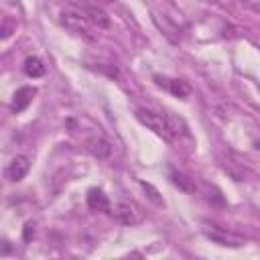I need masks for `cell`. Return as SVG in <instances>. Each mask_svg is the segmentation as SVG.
<instances>
[{
	"mask_svg": "<svg viewBox=\"0 0 260 260\" xmlns=\"http://www.w3.org/2000/svg\"><path fill=\"white\" fill-rule=\"evenodd\" d=\"M136 118L140 124H144L148 130H152L158 138H162L165 142H173L177 136H175V130L171 126V120L167 114H156L152 110H146V108H138L136 110Z\"/></svg>",
	"mask_w": 260,
	"mask_h": 260,
	"instance_id": "1",
	"label": "cell"
},
{
	"mask_svg": "<svg viewBox=\"0 0 260 260\" xmlns=\"http://www.w3.org/2000/svg\"><path fill=\"white\" fill-rule=\"evenodd\" d=\"M61 24H63L69 32H73V35H77V37H81V39H85V41H89V43H93V41L98 39L95 26L89 22V18L85 16V12L63 10V12H61Z\"/></svg>",
	"mask_w": 260,
	"mask_h": 260,
	"instance_id": "2",
	"label": "cell"
},
{
	"mask_svg": "<svg viewBox=\"0 0 260 260\" xmlns=\"http://www.w3.org/2000/svg\"><path fill=\"white\" fill-rule=\"evenodd\" d=\"M112 213H114V217H116L120 223H124V225H134V223L142 221V211H140V207H138L134 201H128V199L118 201V203L114 205Z\"/></svg>",
	"mask_w": 260,
	"mask_h": 260,
	"instance_id": "3",
	"label": "cell"
},
{
	"mask_svg": "<svg viewBox=\"0 0 260 260\" xmlns=\"http://www.w3.org/2000/svg\"><path fill=\"white\" fill-rule=\"evenodd\" d=\"M28 169H30L28 158H26L24 154H16V156L6 165V169H4V177H6L10 183H18V181H22V179L26 177Z\"/></svg>",
	"mask_w": 260,
	"mask_h": 260,
	"instance_id": "4",
	"label": "cell"
},
{
	"mask_svg": "<svg viewBox=\"0 0 260 260\" xmlns=\"http://www.w3.org/2000/svg\"><path fill=\"white\" fill-rule=\"evenodd\" d=\"M203 232H205V236H207L211 242H215V244H219V246L238 248V246L244 244V240H242L240 236L230 234V232H223L221 228H215V225H207V228H203Z\"/></svg>",
	"mask_w": 260,
	"mask_h": 260,
	"instance_id": "5",
	"label": "cell"
},
{
	"mask_svg": "<svg viewBox=\"0 0 260 260\" xmlns=\"http://www.w3.org/2000/svg\"><path fill=\"white\" fill-rule=\"evenodd\" d=\"M35 95H37V89H35V87H28V85L18 87V89L14 91V98H12L10 110H12L14 114H20L22 110H26V108H28V104L32 102V98H35Z\"/></svg>",
	"mask_w": 260,
	"mask_h": 260,
	"instance_id": "6",
	"label": "cell"
},
{
	"mask_svg": "<svg viewBox=\"0 0 260 260\" xmlns=\"http://www.w3.org/2000/svg\"><path fill=\"white\" fill-rule=\"evenodd\" d=\"M85 150H87L91 156H95V158H106V156L112 152V146H110V142H108L106 138H102V136H91V138L85 140Z\"/></svg>",
	"mask_w": 260,
	"mask_h": 260,
	"instance_id": "7",
	"label": "cell"
},
{
	"mask_svg": "<svg viewBox=\"0 0 260 260\" xmlns=\"http://www.w3.org/2000/svg\"><path fill=\"white\" fill-rule=\"evenodd\" d=\"M83 12H85V16L89 18V22L100 30V28H110V16L102 10V6L100 4H91V6H85V8H81Z\"/></svg>",
	"mask_w": 260,
	"mask_h": 260,
	"instance_id": "8",
	"label": "cell"
},
{
	"mask_svg": "<svg viewBox=\"0 0 260 260\" xmlns=\"http://www.w3.org/2000/svg\"><path fill=\"white\" fill-rule=\"evenodd\" d=\"M87 207L91 211H110V199L102 189L87 191Z\"/></svg>",
	"mask_w": 260,
	"mask_h": 260,
	"instance_id": "9",
	"label": "cell"
},
{
	"mask_svg": "<svg viewBox=\"0 0 260 260\" xmlns=\"http://www.w3.org/2000/svg\"><path fill=\"white\" fill-rule=\"evenodd\" d=\"M22 69H24V73H26L28 77H32V79L43 77V75H45V71H47L45 63H43L39 57H26V61H24V65H22Z\"/></svg>",
	"mask_w": 260,
	"mask_h": 260,
	"instance_id": "10",
	"label": "cell"
},
{
	"mask_svg": "<svg viewBox=\"0 0 260 260\" xmlns=\"http://www.w3.org/2000/svg\"><path fill=\"white\" fill-rule=\"evenodd\" d=\"M167 87H169V91L173 93V95H177V98H187L189 95V91H191V87H189V83L187 81H183V79H167V83H165Z\"/></svg>",
	"mask_w": 260,
	"mask_h": 260,
	"instance_id": "11",
	"label": "cell"
},
{
	"mask_svg": "<svg viewBox=\"0 0 260 260\" xmlns=\"http://www.w3.org/2000/svg\"><path fill=\"white\" fill-rule=\"evenodd\" d=\"M171 181H173V185H177V187L183 189L185 193H195L193 181H191L189 177H185L183 173H173V175H171Z\"/></svg>",
	"mask_w": 260,
	"mask_h": 260,
	"instance_id": "12",
	"label": "cell"
},
{
	"mask_svg": "<svg viewBox=\"0 0 260 260\" xmlns=\"http://www.w3.org/2000/svg\"><path fill=\"white\" fill-rule=\"evenodd\" d=\"M140 187L146 191L148 199H150L154 205H165V203H162V197H160V193L156 191V187H154V185H150V183H146V181H140Z\"/></svg>",
	"mask_w": 260,
	"mask_h": 260,
	"instance_id": "13",
	"label": "cell"
},
{
	"mask_svg": "<svg viewBox=\"0 0 260 260\" xmlns=\"http://www.w3.org/2000/svg\"><path fill=\"white\" fill-rule=\"evenodd\" d=\"M14 28H16V22H12L10 16H4V20H2V39H8Z\"/></svg>",
	"mask_w": 260,
	"mask_h": 260,
	"instance_id": "14",
	"label": "cell"
},
{
	"mask_svg": "<svg viewBox=\"0 0 260 260\" xmlns=\"http://www.w3.org/2000/svg\"><path fill=\"white\" fill-rule=\"evenodd\" d=\"M35 236V223L32 221H28L26 225H24V242H30V238Z\"/></svg>",
	"mask_w": 260,
	"mask_h": 260,
	"instance_id": "15",
	"label": "cell"
},
{
	"mask_svg": "<svg viewBox=\"0 0 260 260\" xmlns=\"http://www.w3.org/2000/svg\"><path fill=\"white\" fill-rule=\"evenodd\" d=\"M110 2H114V0H95V4H110Z\"/></svg>",
	"mask_w": 260,
	"mask_h": 260,
	"instance_id": "16",
	"label": "cell"
},
{
	"mask_svg": "<svg viewBox=\"0 0 260 260\" xmlns=\"http://www.w3.org/2000/svg\"><path fill=\"white\" fill-rule=\"evenodd\" d=\"M256 10H258V12H260V4H256Z\"/></svg>",
	"mask_w": 260,
	"mask_h": 260,
	"instance_id": "17",
	"label": "cell"
}]
</instances>
